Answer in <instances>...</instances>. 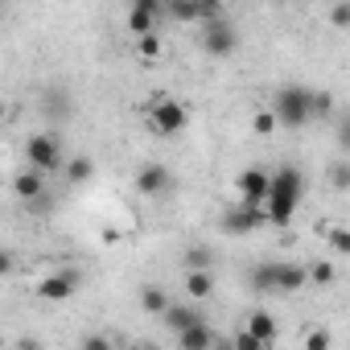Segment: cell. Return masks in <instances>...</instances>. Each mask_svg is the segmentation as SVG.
<instances>
[{
  "mask_svg": "<svg viewBox=\"0 0 350 350\" xmlns=\"http://www.w3.org/2000/svg\"><path fill=\"white\" fill-rule=\"evenodd\" d=\"M161 321H165L173 334H182V329H190V325H198V321H206V317H202V313H198L190 301H178V305L169 301V309L161 313Z\"/></svg>",
  "mask_w": 350,
  "mask_h": 350,
  "instance_id": "obj_11",
  "label": "cell"
},
{
  "mask_svg": "<svg viewBox=\"0 0 350 350\" xmlns=\"http://www.w3.org/2000/svg\"><path fill=\"white\" fill-rule=\"evenodd\" d=\"M5 116H9V107H5V99H0V124H5Z\"/></svg>",
  "mask_w": 350,
  "mask_h": 350,
  "instance_id": "obj_35",
  "label": "cell"
},
{
  "mask_svg": "<svg viewBox=\"0 0 350 350\" xmlns=\"http://www.w3.org/2000/svg\"><path fill=\"white\" fill-rule=\"evenodd\" d=\"M140 350H157V346H140Z\"/></svg>",
  "mask_w": 350,
  "mask_h": 350,
  "instance_id": "obj_36",
  "label": "cell"
},
{
  "mask_svg": "<svg viewBox=\"0 0 350 350\" xmlns=\"http://www.w3.org/2000/svg\"><path fill=\"white\" fill-rule=\"evenodd\" d=\"M17 350H46V346H42V342H33V338H21V342H17Z\"/></svg>",
  "mask_w": 350,
  "mask_h": 350,
  "instance_id": "obj_33",
  "label": "cell"
},
{
  "mask_svg": "<svg viewBox=\"0 0 350 350\" xmlns=\"http://www.w3.org/2000/svg\"><path fill=\"white\" fill-rule=\"evenodd\" d=\"M231 346H235V350H272V346H264L260 338H252L247 329H239V334L231 338Z\"/></svg>",
  "mask_w": 350,
  "mask_h": 350,
  "instance_id": "obj_25",
  "label": "cell"
},
{
  "mask_svg": "<svg viewBox=\"0 0 350 350\" xmlns=\"http://www.w3.org/2000/svg\"><path fill=\"white\" fill-rule=\"evenodd\" d=\"M9 272H13V256L0 247V276H9Z\"/></svg>",
  "mask_w": 350,
  "mask_h": 350,
  "instance_id": "obj_32",
  "label": "cell"
},
{
  "mask_svg": "<svg viewBox=\"0 0 350 350\" xmlns=\"http://www.w3.org/2000/svg\"><path fill=\"white\" fill-rule=\"evenodd\" d=\"M329 346H334L329 329H321V325H317V329H309V334H305V350H329Z\"/></svg>",
  "mask_w": 350,
  "mask_h": 350,
  "instance_id": "obj_23",
  "label": "cell"
},
{
  "mask_svg": "<svg viewBox=\"0 0 350 350\" xmlns=\"http://www.w3.org/2000/svg\"><path fill=\"white\" fill-rule=\"evenodd\" d=\"M136 190H140L144 198H165V194L173 190V173H169V165H161V161L140 165V169H136Z\"/></svg>",
  "mask_w": 350,
  "mask_h": 350,
  "instance_id": "obj_6",
  "label": "cell"
},
{
  "mask_svg": "<svg viewBox=\"0 0 350 350\" xmlns=\"http://www.w3.org/2000/svg\"><path fill=\"white\" fill-rule=\"evenodd\" d=\"M62 169H66L70 186H83V182H91V173H95V161H91V157H70Z\"/></svg>",
  "mask_w": 350,
  "mask_h": 350,
  "instance_id": "obj_17",
  "label": "cell"
},
{
  "mask_svg": "<svg viewBox=\"0 0 350 350\" xmlns=\"http://www.w3.org/2000/svg\"><path fill=\"white\" fill-rule=\"evenodd\" d=\"M215 338H219V334L211 329V321H198V325H190V329L178 334V350H211Z\"/></svg>",
  "mask_w": 350,
  "mask_h": 350,
  "instance_id": "obj_13",
  "label": "cell"
},
{
  "mask_svg": "<svg viewBox=\"0 0 350 350\" xmlns=\"http://www.w3.org/2000/svg\"><path fill=\"white\" fill-rule=\"evenodd\" d=\"M334 111V95L329 91H313V116L321 120V116H329Z\"/></svg>",
  "mask_w": 350,
  "mask_h": 350,
  "instance_id": "obj_26",
  "label": "cell"
},
{
  "mask_svg": "<svg viewBox=\"0 0 350 350\" xmlns=\"http://www.w3.org/2000/svg\"><path fill=\"white\" fill-rule=\"evenodd\" d=\"M252 128H256V136H272V132H276V120H272V111H256Z\"/></svg>",
  "mask_w": 350,
  "mask_h": 350,
  "instance_id": "obj_27",
  "label": "cell"
},
{
  "mask_svg": "<svg viewBox=\"0 0 350 350\" xmlns=\"http://www.w3.org/2000/svg\"><path fill=\"white\" fill-rule=\"evenodd\" d=\"M305 288V268L301 264H276V293H301Z\"/></svg>",
  "mask_w": 350,
  "mask_h": 350,
  "instance_id": "obj_15",
  "label": "cell"
},
{
  "mask_svg": "<svg viewBox=\"0 0 350 350\" xmlns=\"http://www.w3.org/2000/svg\"><path fill=\"white\" fill-rule=\"evenodd\" d=\"M25 161H29V169L33 173H58L62 165H66V152H62V140L54 136V132H38V136H29V144H25Z\"/></svg>",
  "mask_w": 350,
  "mask_h": 350,
  "instance_id": "obj_3",
  "label": "cell"
},
{
  "mask_svg": "<svg viewBox=\"0 0 350 350\" xmlns=\"http://www.w3.org/2000/svg\"><path fill=\"white\" fill-rule=\"evenodd\" d=\"M140 309L161 317V313L169 309V293H165V288H152V284H148V288H140Z\"/></svg>",
  "mask_w": 350,
  "mask_h": 350,
  "instance_id": "obj_19",
  "label": "cell"
},
{
  "mask_svg": "<svg viewBox=\"0 0 350 350\" xmlns=\"http://www.w3.org/2000/svg\"><path fill=\"white\" fill-rule=\"evenodd\" d=\"M334 276H338L334 264H321V260H317L313 268H305V284H321V288H325V284H334Z\"/></svg>",
  "mask_w": 350,
  "mask_h": 350,
  "instance_id": "obj_22",
  "label": "cell"
},
{
  "mask_svg": "<svg viewBox=\"0 0 350 350\" xmlns=\"http://www.w3.org/2000/svg\"><path fill=\"white\" fill-rule=\"evenodd\" d=\"M211 293H215L211 272H186V297H211Z\"/></svg>",
  "mask_w": 350,
  "mask_h": 350,
  "instance_id": "obj_20",
  "label": "cell"
},
{
  "mask_svg": "<svg viewBox=\"0 0 350 350\" xmlns=\"http://www.w3.org/2000/svg\"><path fill=\"white\" fill-rule=\"evenodd\" d=\"M136 50H140V58H157V54H161V38H157V33L136 38Z\"/></svg>",
  "mask_w": 350,
  "mask_h": 350,
  "instance_id": "obj_24",
  "label": "cell"
},
{
  "mask_svg": "<svg viewBox=\"0 0 350 350\" xmlns=\"http://www.w3.org/2000/svg\"><path fill=\"white\" fill-rule=\"evenodd\" d=\"M161 13H165V5H161V0H132V9H128V29H132L136 38H144V33H157V21H161Z\"/></svg>",
  "mask_w": 350,
  "mask_h": 350,
  "instance_id": "obj_8",
  "label": "cell"
},
{
  "mask_svg": "<svg viewBox=\"0 0 350 350\" xmlns=\"http://www.w3.org/2000/svg\"><path fill=\"white\" fill-rule=\"evenodd\" d=\"M235 186H239V206H260L264 211V198H268V173L264 169H256V165L243 169Z\"/></svg>",
  "mask_w": 350,
  "mask_h": 350,
  "instance_id": "obj_9",
  "label": "cell"
},
{
  "mask_svg": "<svg viewBox=\"0 0 350 350\" xmlns=\"http://www.w3.org/2000/svg\"><path fill=\"white\" fill-rule=\"evenodd\" d=\"M268 219H264V211L260 206H235L227 219H223V231L227 235H252V231H260Z\"/></svg>",
  "mask_w": 350,
  "mask_h": 350,
  "instance_id": "obj_10",
  "label": "cell"
},
{
  "mask_svg": "<svg viewBox=\"0 0 350 350\" xmlns=\"http://www.w3.org/2000/svg\"><path fill=\"white\" fill-rule=\"evenodd\" d=\"M148 124H152L157 136H178V132H186L190 111H186L178 99H173V95H157L152 107H148Z\"/></svg>",
  "mask_w": 350,
  "mask_h": 350,
  "instance_id": "obj_4",
  "label": "cell"
},
{
  "mask_svg": "<svg viewBox=\"0 0 350 350\" xmlns=\"http://www.w3.org/2000/svg\"><path fill=\"white\" fill-rule=\"evenodd\" d=\"M235 46H239V33H235V25H231L227 17L206 21V29H202V50H206L211 58H231Z\"/></svg>",
  "mask_w": 350,
  "mask_h": 350,
  "instance_id": "obj_5",
  "label": "cell"
},
{
  "mask_svg": "<svg viewBox=\"0 0 350 350\" xmlns=\"http://www.w3.org/2000/svg\"><path fill=\"white\" fill-rule=\"evenodd\" d=\"M329 243H334L338 256H346V252H350V231H346V227H334V231H329Z\"/></svg>",
  "mask_w": 350,
  "mask_h": 350,
  "instance_id": "obj_28",
  "label": "cell"
},
{
  "mask_svg": "<svg viewBox=\"0 0 350 350\" xmlns=\"http://www.w3.org/2000/svg\"><path fill=\"white\" fill-rule=\"evenodd\" d=\"M305 198V173L297 165H280L276 173H268V198H264V219L272 227H288L297 206Z\"/></svg>",
  "mask_w": 350,
  "mask_h": 350,
  "instance_id": "obj_1",
  "label": "cell"
},
{
  "mask_svg": "<svg viewBox=\"0 0 350 350\" xmlns=\"http://www.w3.org/2000/svg\"><path fill=\"white\" fill-rule=\"evenodd\" d=\"M83 350H116V346H111L103 334H87V338H83Z\"/></svg>",
  "mask_w": 350,
  "mask_h": 350,
  "instance_id": "obj_29",
  "label": "cell"
},
{
  "mask_svg": "<svg viewBox=\"0 0 350 350\" xmlns=\"http://www.w3.org/2000/svg\"><path fill=\"white\" fill-rule=\"evenodd\" d=\"M276 128H305L313 120V91L309 87H280L272 99Z\"/></svg>",
  "mask_w": 350,
  "mask_h": 350,
  "instance_id": "obj_2",
  "label": "cell"
},
{
  "mask_svg": "<svg viewBox=\"0 0 350 350\" xmlns=\"http://www.w3.org/2000/svg\"><path fill=\"white\" fill-rule=\"evenodd\" d=\"M252 293H276V264H256L252 268Z\"/></svg>",
  "mask_w": 350,
  "mask_h": 350,
  "instance_id": "obj_18",
  "label": "cell"
},
{
  "mask_svg": "<svg viewBox=\"0 0 350 350\" xmlns=\"http://www.w3.org/2000/svg\"><path fill=\"white\" fill-rule=\"evenodd\" d=\"M329 21H334L338 29H342V25H350V5H338V9L329 13Z\"/></svg>",
  "mask_w": 350,
  "mask_h": 350,
  "instance_id": "obj_31",
  "label": "cell"
},
{
  "mask_svg": "<svg viewBox=\"0 0 350 350\" xmlns=\"http://www.w3.org/2000/svg\"><path fill=\"white\" fill-rule=\"evenodd\" d=\"M13 194L25 198V202H33V198L46 194V178H42V173H33V169H25V173H17V178H13Z\"/></svg>",
  "mask_w": 350,
  "mask_h": 350,
  "instance_id": "obj_14",
  "label": "cell"
},
{
  "mask_svg": "<svg viewBox=\"0 0 350 350\" xmlns=\"http://www.w3.org/2000/svg\"><path fill=\"white\" fill-rule=\"evenodd\" d=\"M243 329H247L252 338H260L264 346H272V342H276V334H280V325H276V317H272L268 309H252V313H247V325H243Z\"/></svg>",
  "mask_w": 350,
  "mask_h": 350,
  "instance_id": "obj_12",
  "label": "cell"
},
{
  "mask_svg": "<svg viewBox=\"0 0 350 350\" xmlns=\"http://www.w3.org/2000/svg\"><path fill=\"white\" fill-rule=\"evenodd\" d=\"M334 186H338V190L350 186V165H334Z\"/></svg>",
  "mask_w": 350,
  "mask_h": 350,
  "instance_id": "obj_30",
  "label": "cell"
},
{
  "mask_svg": "<svg viewBox=\"0 0 350 350\" xmlns=\"http://www.w3.org/2000/svg\"><path fill=\"white\" fill-rule=\"evenodd\" d=\"M169 17H178V21H198L202 9H198V0H173V5L165 9Z\"/></svg>",
  "mask_w": 350,
  "mask_h": 350,
  "instance_id": "obj_21",
  "label": "cell"
},
{
  "mask_svg": "<svg viewBox=\"0 0 350 350\" xmlns=\"http://www.w3.org/2000/svg\"><path fill=\"white\" fill-rule=\"evenodd\" d=\"M182 264H186V272H211V264H215V252H211V247H202V243H194V247H186Z\"/></svg>",
  "mask_w": 350,
  "mask_h": 350,
  "instance_id": "obj_16",
  "label": "cell"
},
{
  "mask_svg": "<svg viewBox=\"0 0 350 350\" xmlns=\"http://www.w3.org/2000/svg\"><path fill=\"white\" fill-rule=\"evenodd\" d=\"M211 350H235V346H231V338H215V346H211Z\"/></svg>",
  "mask_w": 350,
  "mask_h": 350,
  "instance_id": "obj_34",
  "label": "cell"
},
{
  "mask_svg": "<svg viewBox=\"0 0 350 350\" xmlns=\"http://www.w3.org/2000/svg\"><path fill=\"white\" fill-rule=\"evenodd\" d=\"M79 280H83V276H79L75 268L50 272V276H46L42 284H38V297H42V301H70V297L79 293Z\"/></svg>",
  "mask_w": 350,
  "mask_h": 350,
  "instance_id": "obj_7",
  "label": "cell"
}]
</instances>
